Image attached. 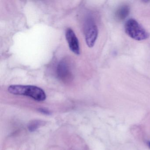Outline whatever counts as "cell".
I'll use <instances>...</instances> for the list:
<instances>
[{
  "label": "cell",
  "instance_id": "1",
  "mask_svg": "<svg viewBox=\"0 0 150 150\" xmlns=\"http://www.w3.org/2000/svg\"><path fill=\"white\" fill-rule=\"evenodd\" d=\"M8 91L13 94L29 96L38 101L45 100L46 98L44 90L35 86L12 85L8 87Z\"/></svg>",
  "mask_w": 150,
  "mask_h": 150
},
{
  "label": "cell",
  "instance_id": "2",
  "mask_svg": "<svg viewBox=\"0 0 150 150\" xmlns=\"http://www.w3.org/2000/svg\"><path fill=\"white\" fill-rule=\"evenodd\" d=\"M125 31L127 35L137 41H142L149 38V34L136 20L130 19L125 24Z\"/></svg>",
  "mask_w": 150,
  "mask_h": 150
},
{
  "label": "cell",
  "instance_id": "3",
  "mask_svg": "<svg viewBox=\"0 0 150 150\" xmlns=\"http://www.w3.org/2000/svg\"><path fill=\"white\" fill-rule=\"evenodd\" d=\"M85 38L88 47L92 48L94 45L98 36V28L92 19L87 20L85 25Z\"/></svg>",
  "mask_w": 150,
  "mask_h": 150
},
{
  "label": "cell",
  "instance_id": "4",
  "mask_svg": "<svg viewBox=\"0 0 150 150\" xmlns=\"http://www.w3.org/2000/svg\"><path fill=\"white\" fill-rule=\"evenodd\" d=\"M66 38L69 45L70 50L75 54H80V47L79 40L73 30L68 28L66 31Z\"/></svg>",
  "mask_w": 150,
  "mask_h": 150
},
{
  "label": "cell",
  "instance_id": "5",
  "mask_svg": "<svg viewBox=\"0 0 150 150\" xmlns=\"http://www.w3.org/2000/svg\"><path fill=\"white\" fill-rule=\"evenodd\" d=\"M58 76L59 79L64 80L70 76L69 66L65 61H62L59 63L57 70Z\"/></svg>",
  "mask_w": 150,
  "mask_h": 150
},
{
  "label": "cell",
  "instance_id": "6",
  "mask_svg": "<svg viewBox=\"0 0 150 150\" xmlns=\"http://www.w3.org/2000/svg\"><path fill=\"white\" fill-rule=\"evenodd\" d=\"M129 8L128 6H122L119 7L116 12L115 17L118 21L124 20L129 15Z\"/></svg>",
  "mask_w": 150,
  "mask_h": 150
},
{
  "label": "cell",
  "instance_id": "7",
  "mask_svg": "<svg viewBox=\"0 0 150 150\" xmlns=\"http://www.w3.org/2000/svg\"><path fill=\"white\" fill-rule=\"evenodd\" d=\"M42 124V121H38V120H35L32 121L28 125V129L30 131L34 132Z\"/></svg>",
  "mask_w": 150,
  "mask_h": 150
},
{
  "label": "cell",
  "instance_id": "8",
  "mask_svg": "<svg viewBox=\"0 0 150 150\" xmlns=\"http://www.w3.org/2000/svg\"><path fill=\"white\" fill-rule=\"evenodd\" d=\"M38 110L41 113H43V114H45V115H49L51 114L50 111L46 109L41 108H39Z\"/></svg>",
  "mask_w": 150,
  "mask_h": 150
},
{
  "label": "cell",
  "instance_id": "9",
  "mask_svg": "<svg viewBox=\"0 0 150 150\" xmlns=\"http://www.w3.org/2000/svg\"><path fill=\"white\" fill-rule=\"evenodd\" d=\"M149 146H150V142H149Z\"/></svg>",
  "mask_w": 150,
  "mask_h": 150
}]
</instances>
